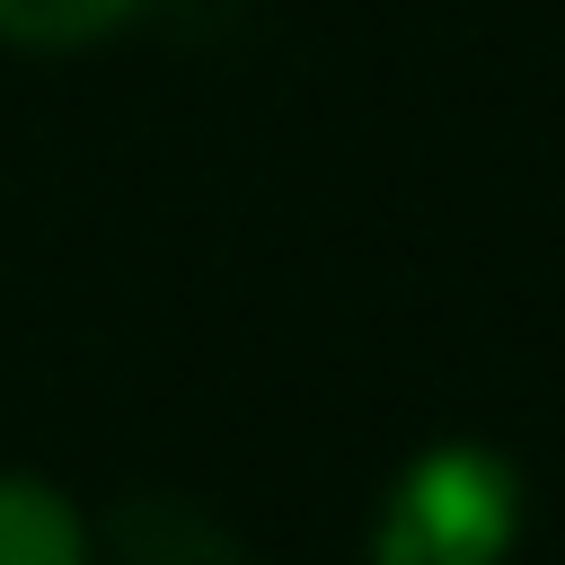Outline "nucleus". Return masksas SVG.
<instances>
[{
	"label": "nucleus",
	"mask_w": 565,
	"mask_h": 565,
	"mask_svg": "<svg viewBox=\"0 0 565 565\" xmlns=\"http://www.w3.org/2000/svg\"><path fill=\"white\" fill-rule=\"evenodd\" d=\"M530 539V477L477 433H441L397 459L371 503L362 565H512Z\"/></svg>",
	"instance_id": "f257e3e1"
},
{
	"label": "nucleus",
	"mask_w": 565,
	"mask_h": 565,
	"mask_svg": "<svg viewBox=\"0 0 565 565\" xmlns=\"http://www.w3.org/2000/svg\"><path fill=\"white\" fill-rule=\"evenodd\" d=\"M97 565H247V547L194 494L159 486V494H124L97 521Z\"/></svg>",
	"instance_id": "f03ea898"
},
{
	"label": "nucleus",
	"mask_w": 565,
	"mask_h": 565,
	"mask_svg": "<svg viewBox=\"0 0 565 565\" xmlns=\"http://www.w3.org/2000/svg\"><path fill=\"white\" fill-rule=\"evenodd\" d=\"M0 565H97V521L44 468H0Z\"/></svg>",
	"instance_id": "7ed1b4c3"
},
{
	"label": "nucleus",
	"mask_w": 565,
	"mask_h": 565,
	"mask_svg": "<svg viewBox=\"0 0 565 565\" xmlns=\"http://www.w3.org/2000/svg\"><path fill=\"white\" fill-rule=\"evenodd\" d=\"M159 0H0V44L9 53H88L141 26Z\"/></svg>",
	"instance_id": "20e7f679"
}]
</instances>
